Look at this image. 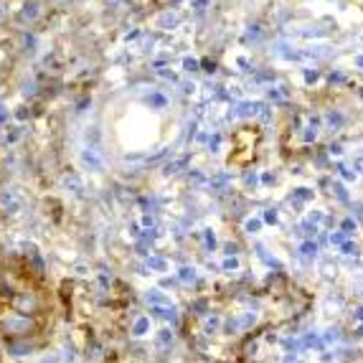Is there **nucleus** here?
<instances>
[{"label": "nucleus", "mask_w": 363, "mask_h": 363, "mask_svg": "<svg viewBox=\"0 0 363 363\" xmlns=\"http://www.w3.org/2000/svg\"><path fill=\"white\" fill-rule=\"evenodd\" d=\"M36 308L30 279L0 249V335L13 338L16 333H28Z\"/></svg>", "instance_id": "f257e3e1"}]
</instances>
